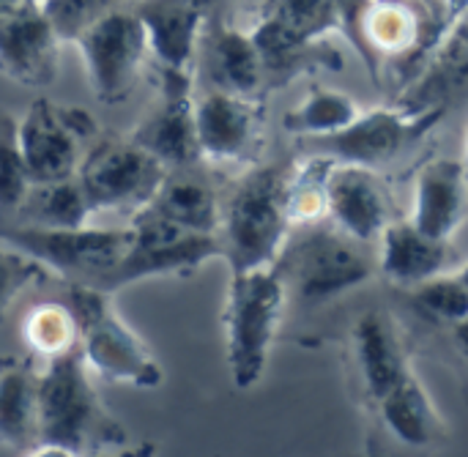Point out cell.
<instances>
[{
	"instance_id": "cell-37",
	"label": "cell",
	"mask_w": 468,
	"mask_h": 457,
	"mask_svg": "<svg viewBox=\"0 0 468 457\" xmlns=\"http://www.w3.org/2000/svg\"><path fill=\"white\" fill-rule=\"evenodd\" d=\"M458 277H461V280H463V282H466V285H468V263H466V266H461Z\"/></svg>"
},
{
	"instance_id": "cell-22",
	"label": "cell",
	"mask_w": 468,
	"mask_h": 457,
	"mask_svg": "<svg viewBox=\"0 0 468 457\" xmlns=\"http://www.w3.org/2000/svg\"><path fill=\"white\" fill-rule=\"evenodd\" d=\"M0 444H38V370L33 359H0Z\"/></svg>"
},
{
	"instance_id": "cell-3",
	"label": "cell",
	"mask_w": 468,
	"mask_h": 457,
	"mask_svg": "<svg viewBox=\"0 0 468 457\" xmlns=\"http://www.w3.org/2000/svg\"><path fill=\"white\" fill-rule=\"evenodd\" d=\"M288 302L302 307L329 304L378 274V258L367 252V244L346 236L329 219L296 225L280 260Z\"/></svg>"
},
{
	"instance_id": "cell-27",
	"label": "cell",
	"mask_w": 468,
	"mask_h": 457,
	"mask_svg": "<svg viewBox=\"0 0 468 457\" xmlns=\"http://www.w3.org/2000/svg\"><path fill=\"white\" fill-rule=\"evenodd\" d=\"M409 307L431 326L450 329L468 318V285L455 274H439L403 291Z\"/></svg>"
},
{
	"instance_id": "cell-13",
	"label": "cell",
	"mask_w": 468,
	"mask_h": 457,
	"mask_svg": "<svg viewBox=\"0 0 468 457\" xmlns=\"http://www.w3.org/2000/svg\"><path fill=\"white\" fill-rule=\"evenodd\" d=\"M348 367L365 409L414 373L406 332L389 310L373 307L356 318L348 337Z\"/></svg>"
},
{
	"instance_id": "cell-32",
	"label": "cell",
	"mask_w": 468,
	"mask_h": 457,
	"mask_svg": "<svg viewBox=\"0 0 468 457\" xmlns=\"http://www.w3.org/2000/svg\"><path fill=\"white\" fill-rule=\"evenodd\" d=\"M447 335H450L452 354L458 356L461 367L468 373V318L466 321H461V324H455V326H450Z\"/></svg>"
},
{
	"instance_id": "cell-19",
	"label": "cell",
	"mask_w": 468,
	"mask_h": 457,
	"mask_svg": "<svg viewBox=\"0 0 468 457\" xmlns=\"http://www.w3.org/2000/svg\"><path fill=\"white\" fill-rule=\"evenodd\" d=\"M468 211V167L458 159H431L414 181L411 222L433 236L452 241Z\"/></svg>"
},
{
	"instance_id": "cell-34",
	"label": "cell",
	"mask_w": 468,
	"mask_h": 457,
	"mask_svg": "<svg viewBox=\"0 0 468 457\" xmlns=\"http://www.w3.org/2000/svg\"><path fill=\"white\" fill-rule=\"evenodd\" d=\"M156 452V447L151 444V441H140V444H134V447H123V450H118V452H107V455H96V457H154Z\"/></svg>"
},
{
	"instance_id": "cell-8",
	"label": "cell",
	"mask_w": 468,
	"mask_h": 457,
	"mask_svg": "<svg viewBox=\"0 0 468 457\" xmlns=\"http://www.w3.org/2000/svg\"><path fill=\"white\" fill-rule=\"evenodd\" d=\"M167 167L132 140H99L93 143L77 170V181L93 208L101 211H129L137 214L151 203Z\"/></svg>"
},
{
	"instance_id": "cell-4",
	"label": "cell",
	"mask_w": 468,
	"mask_h": 457,
	"mask_svg": "<svg viewBox=\"0 0 468 457\" xmlns=\"http://www.w3.org/2000/svg\"><path fill=\"white\" fill-rule=\"evenodd\" d=\"M285 307L288 291L277 266L230 274L222 326L236 389H252L263 378Z\"/></svg>"
},
{
	"instance_id": "cell-40",
	"label": "cell",
	"mask_w": 468,
	"mask_h": 457,
	"mask_svg": "<svg viewBox=\"0 0 468 457\" xmlns=\"http://www.w3.org/2000/svg\"><path fill=\"white\" fill-rule=\"evenodd\" d=\"M33 3H38V0H33Z\"/></svg>"
},
{
	"instance_id": "cell-36",
	"label": "cell",
	"mask_w": 468,
	"mask_h": 457,
	"mask_svg": "<svg viewBox=\"0 0 468 457\" xmlns=\"http://www.w3.org/2000/svg\"><path fill=\"white\" fill-rule=\"evenodd\" d=\"M450 3H452V11H455V14H458V11H463V8L468 5V0H450Z\"/></svg>"
},
{
	"instance_id": "cell-29",
	"label": "cell",
	"mask_w": 468,
	"mask_h": 457,
	"mask_svg": "<svg viewBox=\"0 0 468 457\" xmlns=\"http://www.w3.org/2000/svg\"><path fill=\"white\" fill-rule=\"evenodd\" d=\"M47 277L49 271L38 260L0 241V324L8 318L16 299Z\"/></svg>"
},
{
	"instance_id": "cell-39",
	"label": "cell",
	"mask_w": 468,
	"mask_h": 457,
	"mask_svg": "<svg viewBox=\"0 0 468 457\" xmlns=\"http://www.w3.org/2000/svg\"><path fill=\"white\" fill-rule=\"evenodd\" d=\"M466 167H468V145H466Z\"/></svg>"
},
{
	"instance_id": "cell-16",
	"label": "cell",
	"mask_w": 468,
	"mask_h": 457,
	"mask_svg": "<svg viewBox=\"0 0 468 457\" xmlns=\"http://www.w3.org/2000/svg\"><path fill=\"white\" fill-rule=\"evenodd\" d=\"M195 129L203 162H250L258 151L261 115L250 96H236L214 88L206 96L195 99Z\"/></svg>"
},
{
	"instance_id": "cell-38",
	"label": "cell",
	"mask_w": 468,
	"mask_h": 457,
	"mask_svg": "<svg viewBox=\"0 0 468 457\" xmlns=\"http://www.w3.org/2000/svg\"><path fill=\"white\" fill-rule=\"evenodd\" d=\"M197 3H200V5H206V3H211V0H197Z\"/></svg>"
},
{
	"instance_id": "cell-21",
	"label": "cell",
	"mask_w": 468,
	"mask_h": 457,
	"mask_svg": "<svg viewBox=\"0 0 468 457\" xmlns=\"http://www.w3.org/2000/svg\"><path fill=\"white\" fill-rule=\"evenodd\" d=\"M162 219L192 230V233H219L222 222V197L219 192L195 173V167L167 170L165 181L159 184L156 195L145 206Z\"/></svg>"
},
{
	"instance_id": "cell-10",
	"label": "cell",
	"mask_w": 468,
	"mask_h": 457,
	"mask_svg": "<svg viewBox=\"0 0 468 457\" xmlns=\"http://www.w3.org/2000/svg\"><path fill=\"white\" fill-rule=\"evenodd\" d=\"M96 121L80 107L36 99L16 123L19 151L33 184L74 178L82 162V143L93 137Z\"/></svg>"
},
{
	"instance_id": "cell-15",
	"label": "cell",
	"mask_w": 468,
	"mask_h": 457,
	"mask_svg": "<svg viewBox=\"0 0 468 457\" xmlns=\"http://www.w3.org/2000/svg\"><path fill=\"white\" fill-rule=\"evenodd\" d=\"M129 140L159 159L167 170L197 167L203 162L195 129V99L189 93V74H165L162 104L134 126Z\"/></svg>"
},
{
	"instance_id": "cell-23",
	"label": "cell",
	"mask_w": 468,
	"mask_h": 457,
	"mask_svg": "<svg viewBox=\"0 0 468 457\" xmlns=\"http://www.w3.org/2000/svg\"><path fill=\"white\" fill-rule=\"evenodd\" d=\"M208 71L217 90L250 96L263 82V60L252 41V36H244L239 30H217L208 49Z\"/></svg>"
},
{
	"instance_id": "cell-26",
	"label": "cell",
	"mask_w": 468,
	"mask_h": 457,
	"mask_svg": "<svg viewBox=\"0 0 468 457\" xmlns=\"http://www.w3.org/2000/svg\"><path fill=\"white\" fill-rule=\"evenodd\" d=\"M359 115L362 110L351 96L340 90H313L296 110H291L282 118V126L299 140H307V137H326L343 132Z\"/></svg>"
},
{
	"instance_id": "cell-33",
	"label": "cell",
	"mask_w": 468,
	"mask_h": 457,
	"mask_svg": "<svg viewBox=\"0 0 468 457\" xmlns=\"http://www.w3.org/2000/svg\"><path fill=\"white\" fill-rule=\"evenodd\" d=\"M25 457H82L66 447H58V444H36Z\"/></svg>"
},
{
	"instance_id": "cell-31",
	"label": "cell",
	"mask_w": 468,
	"mask_h": 457,
	"mask_svg": "<svg viewBox=\"0 0 468 457\" xmlns=\"http://www.w3.org/2000/svg\"><path fill=\"white\" fill-rule=\"evenodd\" d=\"M332 14L335 0H277V11L271 16H277L285 27L310 41L332 22Z\"/></svg>"
},
{
	"instance_id": "cell-5",
	"label": "cell",
	"mask_w": 468,
	"mask_h": 457,
	"mask_svg": "<svg viewBox=\"0 0 468 457\" xmlns=\"http://www.w3.org/2000/svg\"><path fill=\"white\" fill-rule=\"evenodd\" d=\"M69 304L80 324V354L93 376L134 389H156L165 370L145 340L121 318L112 293L69 285Z\"/></svg>"
},
{
	"instance_id": "cell-17",
	"label": "cell",
	"mask_w": 468,
	"mask_h": 457,
	"mask_svg": "<svg viewBox=\"0 0 468 457\" xmlns=\"http://www.w3.org/2000/svg\"><path fill=\"white\" fill-rule=\"evenodd\" d=\"M58 44L52 22L38 3H25L0 22V74L14 82L38 88L52 82L58 71Z\"/></svg>"
},
{
	"instance_id": "cell-30",
	"label": "cell",
	"mask_w": 468,
	"mask_h": 457,
	"mask_svg": "<svg viewBox=\"0 0 468 457\" xmlns=\"http://www.w3.org/2000/svg\"><path fill=\"white\" fill-rule=\"evenodd\" d=\"M41 11L52 22L60 41H77V36L99 16L104 14V0H38Z\"/></svg>"
},
{
	"instance_id": "cell-18",
	"label": "cell",
	"mask_w": 468,
	"mask_h": 457,
	"mask_svg": "<svg viewBox=\"0 0 468 457\" xmlns=\"http://www.w3.org/2000/svg\"><path fill=\"white\" fill-rule=\"evenodd\" d=\"M376 258H378V274L389 285L406 291L425 280L447 274L458 252L452 241L422 233L411 219H392L378 239Z\"/></svg>"
},
{
	"instance_id": "cell-20",
	"label": "cell",
	"mask_w": 468,
	"mask_h": 457,
	"mask_svg": "<svg viewBox=\"0 0 468 457\" xmlns=\"http://www.w3.org/2000/svg\"><path fill=\"white\" fill-rule=\"evenodd\" d=\"M129 8L137 14L162 74H189L203 5L197 0H134Z\"/></svg>"
},
{
	"instance_id": "cell-11",
	"label": "cell",
	"mask_w": 468,
	"mask_h": 457,
	"mask_svg": "<svg viewBox=\"0 0 468 457\" xmlns=\"http://www.w3.org/2000/svg\"><path fill=\"white\" fill-rule=\"evenodd\" d=\"M365 411L367 457H428L447 441V425L417 373Z\"/></svg>"
},
{
	"instance_id": "cell-28",
	"label": "cell",
	"mask_w": 468,
	"mask_h": 457,
	"mask_svg": "<svg viewBox=\"0 0 468 457\" xmlns=\"http://www.w3.org/2000/svg\"><path fill=\"white\" fill-rule=\"evenodd\" d=\"M30 184L33 181L27 175L19 140H16V123L3 118L0 121V211L16 214Z\"/></svg>"
},
{
	"instance_id": "cell-6",
	"label": "cell",
	"mask_w": 468,
	"mask_h": 457,
	"mask_svg": "<svg viewBox=\"0 0 468 457\" xmlns=\"http://www.w3.org/2000/svg\"><path fill=\"white\" fill-rule=\"evenodd\" d=\"M0 241L38 260L69 285L107 291L126 247L129 228H36L0 225Z\"/></svg>"
},
{
	"instance_id": "cell-25",
	"label": "cell",
	"mask_w": 468,
	"mask_h": 457,
	"mask_svg": "<svg viewBox=\"0 0 468 457\" xmlns=\"http://www.w3.org/2000/svg\"><path fill=\"white\" fill-rule=\"evenodd\" d=\"M22 340L30 356L44 362L80 351V324L71 304L41 302L22 318Z\"/></svg>"
},
{
	"instance_id": "cell-1",
	"label": "cell",
	"mask_w": 468,
	"mask_h": 457,
	"mask_svg": "<svg viewBox=\"0 0 468 457\" xmlns=\"http://www.w3.org/2000/svg\"><path fill=\"white\" fill-rule=\"evenodd\" d=\"M293 162L252 167L222 197L219 244L230 274L274 266L293 233Z\"/></svg>"
},
{
	"instance_id": "cell-7",
	"label": "cell",
	"mask_w": 468,
	"mask_h": 457,
	"mask_svg": "<svg viewBox=\"0 0 468 457\" xmlns=\"http://www.w3.org/2000/svg\"><path fill=\"white\" fill-rule=\"evenodd\" d=\"M129 247L107 285V293H115L132 282L151 277H192L200 266L214 258H222L219 236L184 230L151 208H140L129 217Z\"/></svg>"
},
{
	"instance_id": "cell-24",
	"label": "cell",
	"mask_w": 468,
	"mask_h": 457,
	"mask_svg": "<svg viewBox=\"0 0 468 457\" xmlns=\"http://www.w3.org/2000/svg\"><path fill=\"white\" fill-rule=\"evenodd\" d=\"M16 217L22 219L19 225L36 228H85L93 217V208L74 175L49 184H30Z\"/></svg>"
},
{
	"instance_id": "cell-14",
	"label": "cell",
	"mask_w": 468,
	"mask_h": 457,
	"mask_svg": "<svg viewBox=\"0 0 468 457\" xmlns=\"http://www.w3.org/2000/svg\"><path fill=\"white\" fill-rule=\"evenodd\" d=\"M326 219L346 236L376 244L395 219L381 175L373 167L335 162L326 181Z\"/></svg>"
},
{
	"instance_id": "cell-35",
	"label": "cell",
	"mask_w": 468,
	"mask_h": 457,
	"mask_svg": "<svg viewBox=\"0 0 468 457\" xmlns=\"http://www.w3.org/2000/svg\"><path fill=\"white\" fill-rule=\"evenodd\" d=\"M25 3H30V0H0V22H5L11 14H16Z\"/></svg>"
},
{
	"instance_id": "cell-9",
	"label": "cell",
	"mask_w": 468,
	"mask_h": 457,
	"mask_svg": "<svg viewBox=\"0 0 468 457\" xmlns=\"http://www.w3.org/2000/svg\"><path fill=\"white\" fill-rule=\"evenodd\" d=\"M80 47L88 82L101 104H121L148 55L145 30L132 8H107L74 41Z\"/></svg>"
},
{
	"instance_id": "cell-2",
	"label": "cell",
	"mask_w": 468,
	"mask_h": 457,
	"mask_svg": "<svg viewBox=\"0 0 468 457\" xmlns=\"http://www.w3.org/2000/svg\"><path fill=\"white\" fill-rule=\"evenodd\" d=\"M38 444L82 457L129 447V430L101 403L80 351L49 359L38 373Z\"/></svg>"
},
{
	"instance_id": "cell-12",
	"label": "cell",
	"mask_w": 468,
	"mask_h": 457,
	"mask_svg": "<svg viewBox=\"0 0 468 457\" xmlns=\"http://www.w3.org/2000/svg\"><path fill=\"white\" fill-rule=\"evenodd\" d=\"M441 107L425 110H376L362 112L351 126L326 137L299 140L304 154H321L343 165H362L378 170L381 165L398 159L409 145H414L436 121Z\"/></svg>"
}]
</instances>
